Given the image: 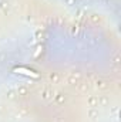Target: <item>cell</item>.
Returning a JSON list of instances; mask_svg holds the SVG:
<instances>
[{
	"mask_svg": "<svg viewBox=\"0 0 121 122\" xmlns=\"http://www.w3.org/2000/svg\"><path fill=\"white\" fill-rule=\"evenodd\" d=\"M13 72L20 74V75H24V77H30V78H38V72L33 71L31 68H27V67H14L13 68Z\"/></svg>",
	"mask_w": 121,
	"mask_h": 122,
	"instance_id": "6da1fadb",
	"label": "cell"
}]
</instances>
